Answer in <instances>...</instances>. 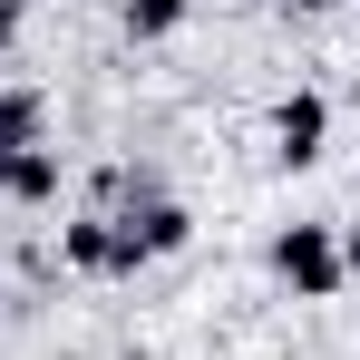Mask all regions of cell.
Segmentation results:
<instances>
[{"label": "cell", "mask_w": 360, "mask_h": 360, "mask_svg": "<svg viewBox=\"0 0 360 360\" xmlns=\"http://www.w3.org/2000/svg\"><path fill=\"white\" fill-rule=\"evenodd\" d=\"M273 273L292 283V302H331L351 273H341V234L331 224H283L273 234Z\"/></svg>", "instance_id": "cell-1"}, {"label": "cell", "mask_w": 360, "mask_h": 360, "mask_svg": "<svg viewBox=\"0 0 360 360\" xmlns=\"http://www.w3.org/2000/svg\"><path fill=\"white\" fill-rule=\"evenodd\" d=\"M59 263H68V273H98V283H127V273H146L117 214H68V224H59Z\"/></svg>", "instance_id": "cell-2"}, {"label": "cell", "mask_w": 360, "mask_h": 360, "mask_svg": "<svg viewBox=\"0 0 360 360\" xmlns=\"http://www.w3.org/2000/svg\"><path fill=\"white\" fill-rule=\"evenodd\" d=\"M321 146H331V98H321V88H292V98L273 108V156L302 176V166H321Z\"/></svg>", "instance_id": "cell-3"}, {"label": "cell", "mask_w": 360, "mask_h": 360, "mask_svg": "<svg viewBox=\"0 0 360 360\" xmlns=\"http://www.w3.org/2000/svg\"><path fill=\"white\" fill-rule=\"evenodd\" d=\"M117 224H127V243H136V263H166V253H185V243H195V214H185L176 195H146V205H127Z\"/></svg>", "instance_id": "cell-4"}, {"label": "cell", "mask_w": 360, "mask_h": 360, "mask_svg": "<svg viewBox=\"0 0 360 360\" xmlns=\"http://www.w3.org/2000/svg\"><path fill=\"white\" fill-rule=\"evenodd\" d=\"M0 146H49V98H39L30 78L0 88Z\"/></svg>", "instance_id": "cell-5"}, {"label": "cell", "mask_w": 360, "mask_h": 360, "mask_svg": "<svg viewBox=\"0 0 360 360\" xmlns=\"http://www.w3.org/2000/svg\"><path fill=\"white\" fill-rule=\"evenodd\" d=\"M195 0H127V39H176Z\"/></svg>", "instance_id": "cell-6"}, {"label": "cell", "mask_w": 360, "mask_h": 360, "mask_svg": "<svg viewBox=\"0 0 360 360\" xmlns=\"http://www.w3.org/2000/svg\"><path fill=\"white\" fill-rule=\"evenodd\" d=\"M20 30H30V0H0V49H10Z\"/></svg>", "instance_id": "cell-7"}, {"label": "cell", "mask_w": 360, "mask_h": 360, "mask_svg": "<svg viewBox=\"0 0 360 360\" xmlns=\"http://www.w3.org/2000/svg\"><path fill=\"white\" fill-rule=\"evenodd\" d=\"M341 273H360V224H351V234H341Z\"/></svg>", "instance_id": "cell-8"}, {"label": "cell", "mask_w": 360, "mask_h": 360, "mask_svg": "<svg viewBox=\"0 0 360 360\" xmlns=\"http://www.w3.org/2000/svg\"><path fill=\"white\" fill-rule=\"evenodd\" d=\"M283 10H302V20H321V10H341V0H283Z\"/></svg>", "instance_id": "cell-9"}, {"label": "cell", "mask_w": 360, "mask_h": 360, "mask_svg": "<svg viewBox=\"0 0 360 360\" xmlns=\"http://www.w3.org/2000/svg\"><path fill=\"white\" fill-rule=\"evenodd\" d=\"M253 10H283V0H253Z\"/></svg>", "instance_id": "cell-10"}]
</instances>
